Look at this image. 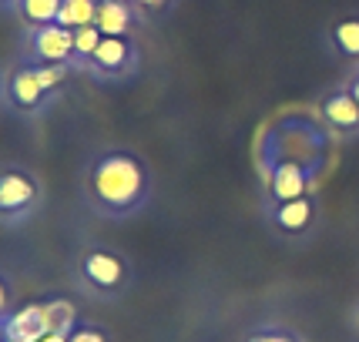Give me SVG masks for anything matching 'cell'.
Returning a JSON list of instances; mask_svg holds the SVG:
<instances>
[{
  "mask_svg": "<svg viewBox=\"0 0 359 342\" xmlns=\"http://www.w3.org/2000/svg\"><path fill=\"white\" fill-rule=\"evenodd\" d=\"M151 168L131 148H104L84 168V202L101 218H131L151 202Z\"/></svg>",
  "mask_w": 359,
  "mask_h": 342,
  "instance_id": "1",
  "label": "cell"
},
{
  "mask_svg": "<svg viewBox=\"0 0 359 342\" xmlns=\"http://www.w3.org/2000/svg\"><path fill=\"white\" fill-rule=\"evenodd\" d=\"M74 282L81 285V292H88L91 299L114 302V299H121L131 289L135 272H131V262L118 249L88 245L74 259Z\"/></svg>",
  "mask_w": 359,
  "mask_h": 342,
  "instance_id": "2",
  "label": "cell"
},
{
  "mask_svg": "<svg viewBox=\"0 0 359 342\" xmlns=\"http://www.w3.org/2000/svg\"><path fill=\"white\" fill-rule=\"evenodd\" d=\"M44 202V185L24 165H0V225L20 228Z\"/></svg>",
  "mask_w": 359,
  "mask_h": 342,
  "instance_id": "3",
  "label": "cell"
},
{
  "mask_svg": "<svg viewBox=\"0 0 359 342\" xmlns=\"http://www.w3.org/2000/svg\"><path fill=\"white\" fill-rule=\"evenodd\" d=\"M0 97H4V104L14 111V114L31 118V114H41L50 104L54 94L47 91V84L41 81L37 64L20 61L14 67H7V74L0 81Z\"/></svg>",
  "mask_w": 359,
  "mask_h": 342,
  "instance_id": "4",
  "label": "cell"
},
{
  "mask_svg": "<svg viewBox=\"0 0 359 342\" xmlns=\"http://www.w3.org/2000/svg\"><path fill=\"white\" fill-rule=\"evenodd\" d=\"M141 64V50L135 37H101L97 50L91 54V61L84 67V74H91L101 84L111 81H125L138 71Z\"/></svg>",
  "mask_w": 359,
  "mask_h": 342,
  "instance_id": "5",
  "label": "cell"
},
{
  "mask_svg": "<svg viewBox=\"0 0 359 342\" xmlns=\"http://www.w3.org/2000/svg\"><path fill=\"white\" fill-rule=\"evenodd\" d=\"M316 218H319V205H316L313 195H302L292 202H266V225L279 238H289V242L313 235Z\"/></svg>",
  "mask_w": 359,
  "mask_h": 342,
  "instance_id": "6",
  "label": "cell"
},
{
  "mask_svg": "<svg viewBox=\"0 0 359 342\" xmlns=\"http://www.w3.org/2000/svg\"><path fill=\"white\" fill-rule=\"evenodd\" d=\"M24 61L31 64H71L74 67V31L61 24L31 27L24 37Z\"/></svg>",
  "mask_w": 359,
  "mask_h": 342,
  "instance_id": "7",
  "label": "cell"
},
{
  "mask_svg": "<svg viewBox=\"0 0 359 342\" xmlns=\"http://www.w3.org/2000/svg\"><path fill=\"white\" fill-rule=\"evenodd\" d=\"M309 188H313L309 168L296 158H276L266 168V202H292L309 195Z\"/></svg>",
  "mask_w": 359,
  "mask_h": 342,
  "instance_id": "8",
  "label": "cell"
},
{
  "mask_svg": "<svg viewBox=\"0 0 359 342\" xmlns=\"http://www.w3.org/2000/svg\"><path fill=\"white\" fill-rule=\"evenodd\" d=\"M319 118L326 121L336 135L343 138H356L359 135V104L349 94V88H336L319 101Z\"/></svg>",
  "mask_w": 359,
  "mask_h": 342,
  "instance_id": "9",
  "label": "cell"
},
{
  "mask_svg": "<svg viewBox=\"0 0 359 342\" xmlns=\"http://www.w3.org/2000/svg\"><path fill=\"white\" fill-rule=\"evenodd\" d=\"M94 24L104 37H135V31L144 24V17L128 0H97Z\"/></svg>",
  "mask_w": 359,
  "mask_h": 342,
  "instance_id": "10",
  "label": "cell"
},
{
  "mask_svg": "<svg viewBox=\"0 0 359 342\" xmlns=\"http://www.w3.org/2000/svg\"><path fill=\"white\" fill-rule=\"evenodd\" d=\"M47 336V319L41 299L17 306L7 319H4V342H41Z\"/></svg>",
  "mask_w": 359,
  "mask_h": 342,
  "instance_id": "11",
  "label": "cell"
},
{
  "mask_svg": "<svg viewBox=\"0 0 359 342\" xmlns=\"http://www.w3.org/2000/svg\"><path fill=\"white\" fill-rule=\"evenodd\" d=\"M329 44L346 64L359 67V14L336 17L332 27H329Z\"/></svg>",
  "mask_w": 359,
  "mask_h": 342,
  "instance_id": "12",
  "label": "cell"
},
{
  "mask_svg": "<svg viewBox=\"0 0 359 342\" xmlns=\"http://www.w3.org/2000/svg\"><path fill=\"white\" fill-rule=\"evenodd\" d=\"M41 306H44V319H47V332H71V329L81 322L78 315V306L71 302V299L64 296H50V299H41Z\"/></svg>",
  "mask_w": 359,
  "mask_h": 342,
  "instance_id": "13",
  "label": "cell"
},
{
  "mask_svg": "<svg viewBox=\"0 0 359 342\" xmlns=\"http://www.w3.org/2000/svg\"><path fill=\"white\" fill-rule=\"evenodd\" d=\"M64 0H17L14 14L24 20V27H44V24H57Z\"/></svg>",
  "mask_w": 359,
  "mask_h": 342,
  "instance_id": "14",
  "label": "cell"
},
{
  "mask_svg": "<svg viewBox=\"0 0 359 342\" xmlns=\"http://www.w3.org/2000/svg\"><path fill=\"white\" fill-rule=\"evenodd\" d=\"M94 14H97V0H64L57 24L67 27V31H78V27L94 24Z\"/></svg>",
  "mask_w": 359,
  "mask_h": 342,
  "instance_id": "15",
  "label": "cell"
},
{
  "mask_svg": "<svg viewBox=\"0 0 359 342\" xmlns=\"http://www.w3.org/2000/svg\"><path fill=\"white\" fill-rule=\"evenodd\" d=\"M242 342H309L299 329L285 326V322H259L245 332Z\"/></svg>",
  "mask_w": 359,
  "mask_h": 342,
  "instance_id": "16",
  "label": "cell"
},
{
  "mask_svg": "<svg viewBox=\"0 0 359 342\" xmlns=\"http://www.w3.org/2000/svg\"><path fill=\"white\" fill-rule=\"evenodd\" d=\"M101 37H104V34L97 31V24H88V27H78V31H74V71H84V67H88L91 54L97 50V44H101Z\"/></svg>",
  "mask_w": 359,
  "mask_h": 342,
  "instance_id": "17",
  "label": "cell"
},
{
  "mask_svg": "<svg viewBox=\"0 0 359 342\" xmlns=\"http://www.w3.org/2000/svg\"><path fill=\"white\" fill-rule=\"evenodd\" d=\"M67 342H114L108 326L101 322H91V319H81L78 326L67 332Z\"/></svg>",
  "mask_w": 359,
  "mask_h": 342,
  "instance_id": "18",
  "label": "cell"
},
{
  "mask_svg": "<svg viewBox=\"0 0 359 342\" xmlns=\"http://www.w3.org/2000/svg\"><path fill=\"white\" fill-rule=\"evenodd\" d=\"M131 7H138V14L144 17V20H151V17H165L168 11H172L175 0H128Z\"/></svg>",
  "mask_w": 359,
  "mask_h": 342,
  "instance_id": "19",
  "label": "cell"
},
{
  "mask_svg": "<svg viewBox=\"0 0 359 342\" xmlns=\"http://www.w3.org/2000/svg\"><path fill=\"white\" fill-rule=\"evenodd\" d=\"M14 309H17L14 306V282L0 272V319H7Z\"/></svg>",
  "mask_w": 359,
  "mask_h": 342,
  "instance_id": "20",
  "label": "cell"
},
{
  "mask_svg": "<svg viewBox=\"0 0 359 342\" xmlns=\"http://www.w3.org/2000/svg\"><path fill=\"white\" fill-rule=\"evenodd\" d=\"M346 88H349V94L356 97V104H359V67H353V74L346 78Z\"/></svg>",
  "mask_w": 359,
  "mask_h": 342,
  "instance_id": "21",
  "label": "cell"
},
{
  "mask_svg": "<svg viewBox=\"0 0 359 342\" xmlns=\"http://www.w3.org/2000/svg\"><path fill=\"white\" fill-rule=\"evenodd\" d=\"M41 342H67V336H64V332H47Z\"/></svg>",
  "mask_w": 359,
  "mask_h": 342,
  "instance_id": "22",
  "label": "cell"
},
{
  "mask_svg": "<svg viewBox=\"0 0 359 342\" xmlns=\"http://www.w3.org/2000/svg\"><path fill=\"white\" fill-rule=\"evenodd\" d=\"M17 0H0V11H14Z\"/></svg>",
  "mask_w": 359,
  "mask_h": 342,
  "instance_id": "23",
  "label": "cell"
},
{
  "mask_svg": "<svg viewBox=\"0 0 359 342\" xmlns=\"http://www.w3.org/2000/svg\"><path fill=\"white\" fill-rule=\"evenodd\" d=\"M0 342H4V319H0Z\"/></svg>",
  "mask_w": 359,
  "mask_h": 342,
  "instance_id": "24",
  "label": "cell"
},
{
  "mask_svg": "<svg viewBox=\"0 0 359 342\" xmlns=\"http://www.w3.org/2000/svg\"><path fill=\"white\" fill-rule=\"evenodd\" d=\"M356 336H359V315H356Z\"/></svg>",
  "mask_w": 359,
  "mask_h": 342,
  "instance_id": "25",
  "label": "cell"
}]
</instances>
